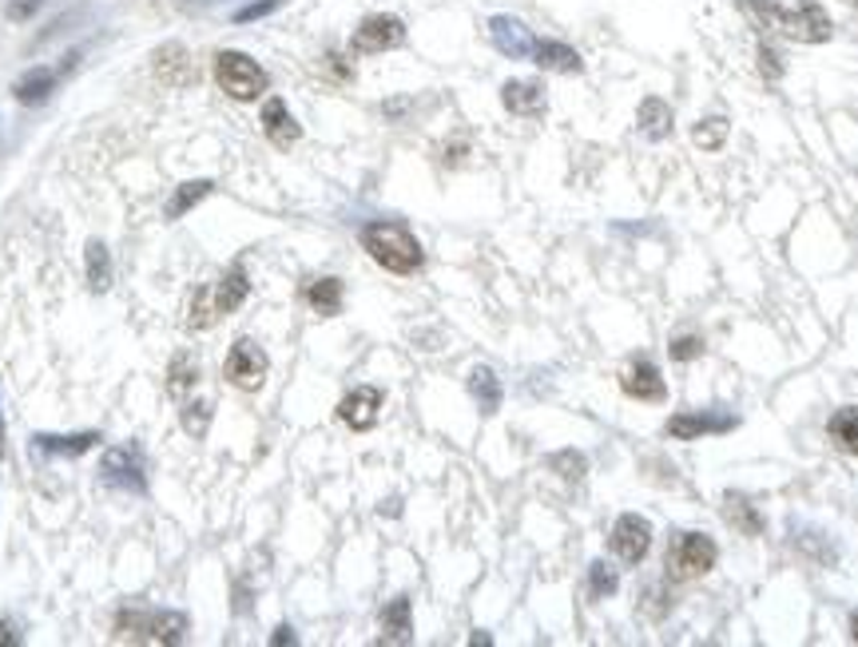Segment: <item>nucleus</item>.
I'll use <instances>...</instances> for the list:
<instances>
[{"label": "nucleus", "instance_id": "72a5a7b5", "mask_svg": "<svg viewBox=\"0 0 858 647\" xmlns=\"http://www.w3.org/2000/svg\"><path fill=\"white\" fill-rule=\"evenodd\" d=\"M759 72H763V80H771V84L783 76V60H779V52L771 45H759Z\"/></svg>", "mask_w": 858, "mask_h": 647}, {"label": "nucleus", "instance_id": "6ab92c4d", "mask_svg": "<svg viewBox=\"0 0 858 647\" xmlns=\"http://www.w3.org/2000/svg\"><path fill=\"white\" fill-rule=\"evenodd\" d=\"M827 438L839 453L858 457V405H842V410L831 413L827 421Z\"/></svg>", "mask_w": 858, "mask_h": 647}, {"label": "nucleus", "instance_id": "0eeeda50", "mask_svg": "<svg viewBox=\"0 0 858 647\" xmlns=\"http://www.w3.org/2000/svg\"><path fill=\"white\" fill-rule=\"evenodd\" d=\"M406 45V24L390 12H378V17H365L362 24L354 28V40H350V52L358 56H378L390 52V48Z\"/></svg>", "mask_w": 858, "mask_h": 647}, {"label": "nucleus", "instance_id": "f704fd0d", "mask_svg": "<svg viewBox=\"0 0 858 647\" xmlns=\"http://www.w3.org/2000/svg\"><path fill=\"white\" fill-rule=\"evenodd\" d=\"M207 418H211V405L207 402H195L183 410V425L192 429L195 438H203V429H207Z\"/></svg>", "mask_w": 858, "mask_h": 647}, {"label": "nucleus", "instance_id": "9d476101", "mask_svg": "<svg viewBox=\"0 0 858 647\" xmlns=\"http://www.w3.org/2000/svg\"><path fill=\"white\" fill-rule=\"evenodd\" d=\"M104 481L108 484H119V489H131V492H144L147 489V465H144V453L139 445H119V449H108L104 453Z\"/></svg>", "mask_w": 858, "mask_h": 647}, {"label": "nucleus", "instance_id": "f03ea898", "mask_svg": "<svg viewBox=\"0 0 858 647\" xmlns=\"http://www.w3.org/2000/svg\"><path fill=\"white\" fill-rule=\"evenodd\" d=\"M358 238H362L365 255L374 258L378 266H386L390 274H413L426 263V251H421V243L413 238V231L406 227V223H393V219L365 223Z\"/></svg>", "mask_w": 858, "mask_h": 647}, {"label": "nucleus", "instance_id": "412c9836", "mask_svg": "<svg viewBox=\"0 0 858 647\" xmlns=\"http://www.w3.org/2000/svg\"><path fill=\"white\" fill-rule=\"evenodd\" d=\"M533 60H537L545 72H565V76H573V72H581V56L573 52L568 45H560V40H537V48H533Z\"/></svg>", "mask_w": 858, "mask_h": 647}, {"label": "nucleus", "instance_id": "f8f14e48", "mask_svg": "<svg viewBox=\"0 0 858 647\" xmlns=\"http://www.w3.org/2000/svg\"><path fill=\"white\" fill-rule=\"evenodd\" d=\"M621 390L628 393L632 402H664L667 398V385L660 378V370L649 362V357H636L621 374Z\"/></svg>", "mask_w": 858, "mask_h": 647}, {"label": "nucleus", "instance_id": "c9c22d12", "mask_svg": "<svg viewBox=\"0 0 858 647\" xmlns=\"http://www.w3.org/2000/svg\"><path fill=\"white\" fill-rule=\"evenodd\" d=\"M274 9H279V0H259V4H251V9H238L235 20H238V24H247V20H259V17H266V12H274Z\"/></svg>", "mask_w": 858, "mask_h": 647}, {"label": "nucleus", "instance_id": "423d86ee", "mask_svg": "<svg viewBox=\"0 0 858 647\" xmlns=\"http://www.w3.org/2000/svg\"><path fill=\"white\" fill-rule=\"evenodd\" d=\"M215 80H220V88L227 91L231 100H259L271 88L266 68L259 60H251L247 52H235V48L215 56Z\"/></svg>", "mask_w": 858, "mask_h": 647}, {"label": "nucleus", "instance_id": "4c0bfd02", "mask_svg": "<svg viewBox=\"0 0 858 647\" xmlns=\"http://www.w3.org/2000/svg\"><path fill=\"white\" fill-rule=\"evenodd\" d=\"M9 644H17V636H12V624L0 620V647H9Z\"/></svg>", "mask_w": 858, "mask_h": 647}, {"label": "nucleus", "instance_id": "ddd939ff", "mask_svg": "<svg viewBox=\"0 0 858 647\" xmlns=\"http://www.w3.org/2000/svg\"><path fill=\"white\" fill-rule=\"evenodd\" d=\"M489 37H494L497 52L513 56V60H525V56H533V48H537V37H533L529 28L520 24V20H513V17L489 20Z\"/></svg>", "mask_w": 858, "mask_h": 647}, {"label": "nucleus", "instance_id": "dca6fc26", "mask_svg": "<svg viewBox=\"0 0 858 647\" xmlns=\"http://www.w3.org/2000/svg\"><path fill=\"white\" fill-rule=\"evenodd\" d=\"M263 136L271 139L274 147H294L302 139V128H299V119L291 116V108H286L279 96L274 100H266L263 104Z\"/></svg>", "mask_w": 858, "mask_h": 647}, {"label": "nucleus", "instance_id": "1a4fd4ad", "mask_svg": "<svg viewBox=\"0 0 858 647\" xmlns=\"http://www.w3.org/2000/svg\"><path fill=\"white\" fill-rule=\"evenodd\" d=\"M608 545H612V552L624 560V565H640L652 548V525L640 517V512H624V517L612 525Z\"/></svg>", "mask_w": 858, "mask_h": 647}, {"label": "nucleus", "instance_id": "393cba45", "mask_svg": "<svg viewBox=\"0 0 858 647\" xmlns=\"http://www.w3.org/2000/svg\"><path fill=\"white\" fill-rule=\"evenodd\" d=\"M37 449L40 453H52V457H84L96 441H100V433L91 429V433H72V438H52V433H37Z\"/></svg>", "mask_w": 858, "mask_h": 647}, {"label": "nucleus", "instance_id": "aec40b11", "mask_svg": "<svg viewBox=\"0 0 858 647\" xmlns=\"http://www.w3.org/2000/svg\"><path fill=\"white\" fill-rule=\"evenodd\" d=\"M636 124H640V131L649 139H667L672 136V124H676V116H672V108H667L660 96H649V100L640 104V111H636Z\"/></svg>", "mask_w": 858, "mask_h": 647}, {"label": "nucleus", "instance_id": "4468645a", "mask_svg": "<svg viewBox=\"0 0 858 647\" xmlns=\"http://www.w3.org/2000/svg\"><path fill=\"white\" fill-rule=\"evenodd\" d=\"M378 410H382V390H374V385H358L354 393H347L339 402V418L347 421L350 429H370L378 421Z\"/></svg>", "mask_w": 858, "mask_h": 647}, {"label": "nucleus", "instance_id": "79ce46f5", "mask_svg": "<svg viewBox=\"0 0 858 647\" xmlns=\"http://www.w3.org/2000/svg\"><path fill=\"white\" fill-rule=\"evenodd\" d=\"M847 4H855V9H858V0H847Z\"/></svg>", "mask_w": 858, "mask_h": 647}, {"label": "nucleus", "instance_id": "7c9ffc66", "mask_svg": "<svg viewBox=\"0 0 858 647\" xmlns=\"http://www.w3.org/2000/svg\"><path fill=\"white\" fill-rule=\"evenodd\" d=\"M616 588H621V580H616V572H612L604 560L588 565V592H593L596 600H608V596H616Z\"/></svg>", "mask_w": 858, "mask_h": 647}, {"label": "nucleus", "instance_id": "bb28decb", "mask_svg": "<svg viewBox=\"0 0 858 647\" xmlns=\"http://www.w3.org/2000/svg\"><path fill=\"white\" fill-rule=\"evenodd\" d=\"M215 192V183L211 179H195V183H183L179 192L172 195V203H167V219H183L192 207H199L207 195Z\"/></svg>", "mask_w": 858, "mask_h": 647}, {"label": "nucleus", "instance_id": "c756f323", "mask_svg": "<svg viewBox=\"0 0 858 647\" xmlns=\"http://www.w3.org/2000/svg\"><path fill=\"white\" fill-rule=\"evenodd\" d=\"M195 378H199V365H195L192 354H179L172 362V382H167V390L175 393V398H183V393H192Z\"/></svg>", "mask_w": 858, "mask_h": 647}, {"label": "nucleus", "instance_id": "a211bd4d", "mask_svg": "<svg viewBox=\"0 0 858 647\" xmlns=\"http://www.w3.org/2000/svg\"><path fill=\"white\" fill-rule=\"evenodd\" d=\"M410 636H413L410 596H393L382 608V644H410Z\"/></svg>", "mask_w": 858, "mask_h": 647}, {"label": "nucleus", "instance_id": "4be33fe9", "mask_svg": "<svg viewBox=\"0 0 858 647\" xmlns=\"http://www.w3.org/2000/svg\"><path fill=\"white\" fill-rule=\"evenodd\" d=\"M302 298L311 302V311L319 318H334L342 311V283L339 278H314V283L302 286Z\"/></svg>", "mask_w": 858, "mask_h": 647}, {"label": "nucleus", "instance_id": "6e6552de", "mask_svg": "<svg viewBox=\"0 0 858 647\" xmlns=\"http://www.w3.org/2000/svg\"><path fill=\"white\" fill-rule=\"evenodd\" d=\"M223 374H227V382L235 385V390H263L266 382V354L259 342H251V337H238L235 346H231L227 354V365H223Z\"/></svg>", "mask_w": 858, "mask_h": 647}, {"label": "nucleus", "instance_id": "39448f33", "mask_svg": "<svg viewBox=\"0 0 858 647\" xmlns=\"http://www.w3.org/2000/svg\"><path fill=\"white\" fill-rule=\"evenodd\" d=\"M715 560H720V548H715L712 537H703V532H676L664 552L667 580L672 584L700 580V576L712 572Z\"/></svg>", "mask_w": 858, "mask_h": 647}, {"label": "nucleus", "instance_id": "7ed1b4c3", "mask_svg": "<svg viewBox=\"0 0 858 647\" xmlns=\"http://www.w3.org/2000/svg\"><path fill=\"white\" fill-rule=\"evenodd\" d=\"M247 294H251L247 271H243V266H231L220 283H207V286H199V291H195V298H192V326L195 330L215 326L220 318L235 314L238 306L247 302Z\"/></svg>", "mask_w": 858, "mask_h": 647}, {"label": "nucleus", "instance_id": "58836bf2", "mask_svg": "<svg viewBox=\"0 0 858 647\" xmlns=\"http://www.w3.org/2000/svg\"><path fill=\"white\" fill-rule=\"evenodd\" d=\"M271 644H274V647H279V644H294L291 628H279V631H274V636H271Z\"/></svg>", "mask_w": 858, "mask_h": 647}, {"label": "nucleus", "instance_id": "a19ab883", "mask_svg": "<svg viewBox=\"0 0 858 647\" xmlns=\"http://www.w3.org/2000/svg\"><path fill=\"white\" fill-rule=\"evenodd\" d=\"M0 457H4V421H0Z\"/></svg>", "mask_w": 858, "mask_h": 647}, {"label": "nucleus", "instance_id": "cd10ccee", "mask_svg": "<svg viewBox=\"0 0 858 647\" xmlns=\"http://www.w3.org/2000/svg\"><path fill=\"white\" fill-rule=\"evenodd\" d=\"M84 266H88V286L96 294L108 291L111 283V255L104 243H88V255H84Z\"/></svg>", "mask_w": 858, "mask_h": 647}, {"label": "nucleus", "instance_id": "5701e85b", "mask_svg": "<svg viewBox=\"0 0 858 647\" xmlns=\"http://www.w3.org/2000/svg\"><path fill=\"white\" fill-rule=\"evenodd\" d=\"M723 520H728L731 529H740L743 537H759V532H763V517H759V509L748 501V497H735V492L723 497Z\"/></svg>", "mask_w": 858, "mask_h": 647}, {"label": "nucleus", "instance_id": "a878e982", "mask_svg": "<svg viewBox=\"0 0 858 647\" xmlns=\"http://www.w3.org/2000/svg\"><path fill=\"white\" fill-rule=\"evenodd\" d=\"M469 393H474V402L481 405V413H497V410H501V382L494 378V370L477 365L474 374H469Z\"/></svg>", "mask_w": 858, "mask_h": 647}, {"label": "nucleus", "instance_id": "f257e3e1", "mask_svg": "<svg viewBox=\"0 0 858 647\" xmlns=\"http://www.w3.org/2000/svg\"><path fill=\"white\" fill-rule=\"evenodd\" d=\"M740 4L763 28H776L779 37L799 40V45H822L835 32L831 12L815 0H740Z\"/></svg>", "mask_w": 858, "mask_h": 647}, {"label": "nucleus", "instance_id": "b1692460", "mask_svg": "<svg viewBox=\"0 0 858 647\" xmlns=\"http://www.w3.org/2000/svg\"><path fill=\"white\" fill-rule=\"evenodd\" d=\"M56 80H60V76H56L52 68H32V72H25L12 84V96H17L20 104H45L56 91Z\"/></svg>", "mask_w": 858, "mask_h": 647}, {"label": "nucleus", "instance_id": "473e14b6", "mask_svg": "<svg viewBox=\"0 0 858 647\" xmlns=\"http://www.w3.org/2000/svg\"><path fill=\"white\" fill-rule=\"evenodd\" d=\"M672 362H695V357H703V350H708V342H703L700 334H684L672 342Z\"/></svg>", "mask_w": 858, "mask_h": 647}, {"label": "nucleus", "instance_id": "ea45409f", "mask_svg": "<svg viewBox=\"0 0 858 647\" xmlns=\"http://www.w3.org/2000/svg\"><path fill=\"white\" fill-rule=\"evenodd\" d=\"M850 639H855V644H858V611H855V616H850Z\"/></svg>", "mask_w": 858, "mask_h": 647}, {"label": "nucleus", "instance_id": "9b49d317", "mask_svg": "<svg viewBox=\"0 0 858 647\" xmlns=\"http://www.w3.org/2000/svg\"><path fill=\"white\" fill-rule=\"evenodd\" d=\"M740 425V418H731V413H676V418H667V438L676 441H700L708 433H728V429Z\"/></svg>", "mask_w": 858, "mask_h": 647}, {"label": "nucleus", "instance_id": "20e7f679", "mask_svg": "<svg viewBox=\"0 0 858 647\" xmlns=\"http://www.w3.org/2000/svg\"><path fill=\"white\" fill-rule=\"evenodd\" d=\"M111 636L131 639V644H179L187 636V616L183 611H119L111 624Z\"/></svg>", "mask_w": 858, "mask_h": 647}, {"label": "nucleus", "instance_id": "2f4dec72", "mask_svg": "<svg viewBox=\"0 0 858 647\" xmlns=\"http://www.w3.org/2000/svg\"><path fill=\"white\" fill-rule=\"evenodd\" d=\"M548 465L557 469V473L565 477V481H581V477H585V469H588V461H585L581 453H576V449H565V453H553V457H548Z\"/></svg>", "mask_w": 858, "mask_h": 647}, {"label": "nucleus", "instance_id": "c85d7f7f", "mask_svg": "<svg viewBox=\"0 0 858 647\" xmlns=\"http://www.w3.org/2000/svg\"><path fill=\"white\" fill-rule=\"evenodd\" d=\"M728 119L723 116H708V119H700L695 124V131H692V139H695V147H703V151H720L723 147V139H728Z\"/></svg>", "mask_w": 858, "mask_h": 647}, {"label": "nucleus", "instance_id": "2eb2a0df", "mask_svg": "<svg viewBox=\"0 0 858 647\" xmlns=\"http://www.w3.org/2000/svg\"><path fill=\"white\" fill-rule=\"evenodd\" d=\"M152 68H156L159 84H167V88H183V84H195L192 52H187L183 45H164V48H156V56H152Z\"/></svg>", "mask_w": 858, "mask_h": 647}, {"label": "nucleus", "instance_id": "e433bc0d", "mask_svg": "<svg viewBox=\"0 0 858 647\" xmlns=\"http://www.w3.org/2000/svg\"><path fill=\"white\" fill-rule=\"evenodd\" d=\"M37 9H40V0H12V4H9V17H12V20L32 17Z\"/></svg>", "mask_w": 858, "mask_h": 647}, {"label": "nucleus", "instance_id": "f3484780", "mask_svg": "<svg viewBox=\"0 0 858 647\" xmlns=\"http://www.w3.org/2000/svg\"><path fill=\"white\" fill-rule=\"evenodd\" d=\"M501 104L513 111V116H540V111H545V84L509 80L501 88Z\"/></svg>", "mask_w": 858, "mask_h": 647}]
</instances>
